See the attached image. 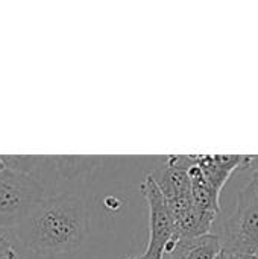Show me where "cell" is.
<instances>
[{"label": "cell", "mask_w": 258, "mask_h": 259, "mask_svg": "<svg viewBox=\"0 0 258 259\" xmlns=\"http://www.w3.org/2000/svg\"><path fill=\"white\" fill-rule=\"evenodd\" d=\"M88 219L82 200L71 194L47 196L14 235L30 252L53 256L75 250L87 235Z\"/></svg>", "instance_id": "6da1fadb"}, {"label": "cell", "mask_w": 258, "mask_h": 259, "mask_svg": "<svg viewBox=\"0 0 258 259\" xmlns=\"http://www.w3.org/2000/svg\"><path fill=\"white\" fill-rule=\"evenodd\" d=\"M224 252L234 256L258 253V184L251 179L237 194L236 209L217 234Z\"/></svg>", "instance_id": "7a4b0ae2"}, {"label": "cell", "mask_w": 258, "mask_h": 259, "mask_svg": "<svg viewBox=\"0 0 258 259\" xmlns=\"http://www.w3.org/2000/svg\"><path fill=\"white\" fill-rule=\"evenodd\" d=\"M46 197V190L33 178L6 167L0 173V231L21 226Z\"/></svg>", "instance_id": "3957f363"}, {"label": "cell", "mask_w": 258, "mask_h": 259, "mask_svg": "<svg viewBox=\"0 0 258 259\" xmlns=\"http://www.w3.org/2000/svg\"><path fill=\"white\" fill-rule=\"evenodd\" d=\"M5 165L33 178L47 193V185L61 179H73L94 167V156H26L3 155Z\"/></svg>", "instance_id": "277c9868"}, {"label": "cell", "mask_w": 258, "mask_h": 259, "mask_svg": "<svg viewBox=\"0 0 258 259\" xmlns=\"http://www.w3.org/2000/svg\"><path fill=\"white\" fill-rule=\"evenodd\" d=\"M141 193L149 206V241L141 255L126 259H164L178 241L167 200L151 175L141 184Z\"/></svg>", "instance_id": "5b68a950"}, {"label": "cell", "mask_w": 258, "mask_h": 259, "mask_svg": "<svg viewBox=\"0 0 258 259\" xmlns=\"http://www.w3.org/2000/svg\"><path fill=\"white\" fill-rule=\"evenodd\" d=\"M167 206L173 220L175 235L178 240L211 234L210 231L217 215L199 209L190 194L167 200Z\"/></svg>", "instance_id": "8992f818"}, {"label": "cell", "mask_w": 258, "mask_h": 259, "mask_svg": "<svg viewBox=\"0 0 258 259\" xmlns=\"http://www.w3.org/2000/svg\"><path fill=\"white\" fill-rule=\"evenodd\" d=\"M195 164V155H172L166 164L154 173H149L166 200H173L190 194L192 182L189 176L190 167Z\"/></svg>", "instance_id": "52a82bcc"}, {"label": "cell", "mask_w": 258, "mask_h": 259, "mask_svg": "<svg viewBox=\"0 0 258 259\" xmlns=\"http://www.w3.org/2000/svg\"><path fill=\"white\" fill-rule=\"evenodd\" d=\"M196 164L201 168L204 179L217 193H222L225 184L230 181L233 173L240 167H249L257 156L243 155H195Z\"/></svg>", "instance_id": "ba28073f"}, {"label": "cell", "mask_w": 258, "mask_h": 259, "mask_svg": "<svg viewBox=\"0 0 258 259\" xmlns=\"http://www.w3.org/2000/svg\"><path fill=\"white\" fill-rule=\"evenodd\" d=\"M224 253L217 234L179 238L164 259H217Z\"/></svg>", "instance_id": "9c48e42d"}, {"label": "cell", "mask_w": 258, "mask_h": 259, "mask_svg": "<svg viewBox=\"0 0 258 259\" xmlns=\"http://www.w3.org/2000/svg\"><path fill=\"white\" fill-rule=\"evenodd\" d=\"M14 232L5 231L0 235V259H15L17 250L14 247Z\"/></svg>", "instance_id": "30bf717a"}, {"label": "cell", "mask_w": 258, "mask_h": 259, "mask_svg": "<svg viewBox=\"0 0 258 259\" xmlns=\"http://www.w3.org/2000/svg\"><path fill=\"white\" fill-rule=\"evenodd\" d=\"M5 168H6V165H5V162H3V159H2V156H0V173H2Z\"/></svg>", "instance_id": "8fae6325"}, {"label": "cell", "mask_w": 258, "mask_h": 259, "mask_svg": "<svg viewBox=\"0 0 258 259\" xmlns=\"http://www.w3.org/2000/svg\"><path fill=\"white\" fill-rule=\"evenodd\" d=\"M257 162H258V156H257ZM252 179H254V181H255V182L258 184V167H257V170L254 171V176H252Z\"/></svg>", "instance_id": "7c38bea8"}, {"label": "cell", "mask_w": 258, "mask_h": 259, "mask_svg": "<svg viewBox=\"0 0 258 259\" xmlns=\"http://www.w3.org/2000/svg\"><path fill=\"white\" fill-rule=\"evenodd\" d=\"M227 256H228V259H243L242 256H234V255H228V253H227Z\"/></svg>", "instance_id": "4fadbf2b"}, {"label": "cell", "mask_w": 258, "mask_h": 259, "mask_svg": "<svg viewBox=\"0 0 258 259\" xmlns=\"http://www.w3.org/2000/svg\"><path fill=\"white\" fill-rule=\"evenodd\" d=\"M243 259H258V255H252V256H243Z\"/></svg>", "instance_id": "5bb4252c"}, {"label": "cell", "mask_w": 258, "mask_h": 259, "mask_svg": "<svg viewBox=\"0 0 258 259\" xmlns=\"http://www.w3.org/2000/svg\"><path fill=\"white\" fill-rule=\"evenodd\" d=\"M217 259H228V256H227V253L224 252V253H222V255H220V256H219Z\"/></svg>", "instance_id": "9a60e30c"}, {"label": "cell", "mask_w": 258, "mask_h": 259, "mask_svg": "<svg viewBox=\"0 0 258 259\" xmlns=\"http://www.w3.org/2000/svg\"><path fill=\"white\" fill-rule=\"evenodd\" d=\"M257 255H258V253H257Z\"/></svg>", "instance_id": "2e32d148"}]
</instances>
